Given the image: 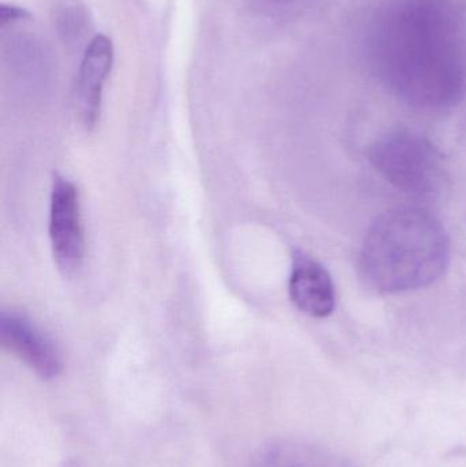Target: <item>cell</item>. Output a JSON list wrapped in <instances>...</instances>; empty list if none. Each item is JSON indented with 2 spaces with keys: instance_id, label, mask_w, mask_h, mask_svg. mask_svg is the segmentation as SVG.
Instances as JSON below:
<instances>
[{
  "instance_id": "1",
  "label": "cell",
  "mask_w": 466,
  "mask_h": 467,
  "mask_svg": "<svg viewBox=\"0 0 466 467\" xmlns=\"http://www.w3.org/2000/svg\"><path fill=\"white\" fill-rule=\"evenodd\" d=\"M379 81L419 109L456 106L466 93V0H383L366 35Z\"/></svg>"
},
{
  "instance_id": "2",
  "label": "cell",
  "mask_w": 466,
  "mask_h": 467,
  "mask_svg": "<svg viewBox=\"0 0 466 467\" xmlns=\"http://www.w3.org/2000/svg\"><path fill=\"white\" fill-rule=\"evenodd\" d=\"M450 263V239L429 211L397 208L380 215L367 232L358 272L369 290L399 294L429 287Z\"/></svg>"
},
{
  "instance_id": "3",
  "label": "cell",
  "mask_w": 466,
  "mask_h": 467,
  "mask_svg": "<svg viewBox=\"0 0 466 467\" xmlns=\"http://www.w3.org/2000/svg\"><path fill=\"white\" fill-rule=\"evenodd\" d=\"M369 161L388 183L419 200L437 199L448 185L442 153L426 137L396 130L369 148Z\"/></svg>"
},
{
  "instance_id": "4",
  "label": "cell",
  "mask_w": 466,
  "mask_h": 467,
  "mask_svg": "<svg viewBox=\"0 0 466 467\" xmlns=\"http://www.w3.org/2000/svg\"><path fill=\"white\" fill-rule=\"evenodd\" d=\"M49 241L57 268L65 276L76 274L84 261L85 236L76 185L55 175L49 202Z\"/></svg>"
},
{
  "instance_id": "5",
  "label": "cell",
  "mask_w": 466,
  "mask_h": 467,
  "mask_svg": "<svg viewBox=\"0 0 466 467\" xmlns=\"http://www.w3.org/2000/svg\"><path fill=\"white\" fill-rule=\"evenodd\" d=\"M0 340L43 380H54L62 373V356L57 346L26 316L3 310Z\"/></svg>"
},
{
  "instance_id": "6",
  "label": "cell",
  "mask_w": 466,
  "mask_h": 467,
  "mask_svg": "<svg viewBox=\"0 0 466 467\" xmlns=\"http://www.w3.org/2000/svg\"><path fill=\"white\" fill-rule=\"evenodd\" d=\"M114 65V46L107 36L98 35L88 43L79 66L76 109L85 129L95 128L100 117L104 85Z\"/></svg>"
},
{
  "instance_id": "7",
  "label": "cell",
  "mask_w": 466,
  "mask_h": 467,
  "mask_svg": "<svg viewBox=\"0 0 466 467\" xmlns=\"http://www.w3.org/2000/svg\"><path fill=\"white\" fill-rule=\"evenodd\" d=\"M289 296L304 315L328 317L336 309V285L327 269L309 254L295 252L289 279Z\"/></svg>"
},
{
  "instance_id": "8",
  "label": "cell",
  "mask_w": 466,
  "mask_h": 467,
  "mask_svg": "<svg viewBox=\"0 0 466 467\" xmlns=\"http://www.w3.org/2000/svg\"><path fill=\"white\" fill-rule=\"evenodd\" d=\"M251 467H355L341 455L298 439H275L260 446Z\"/></svg>"
},
{
  "instance_id": "9",
  "label": "cell",
  "mask_w": 466,
  "mask_h": 467,
  "mask_svg": "<svg viewBox=\"0 0 466 467\" xmlns=\"http://www.w3.org/2000/svg\"><path fill=\"white\" fill-rule=\"evenodd\" d=\"M52 22L66 46H78L90 30L89 11L81 0H57L52 8Z\"/></svg>"
},
{
  "instance_id": "10",
  "label": "cell",
  "mask_w": 466,
  "mask_h": 467,
  "mask_svg": "<svg viewBox=\"0 0 466 467\" xmlns=\"http://www.w3.org/2000/svg\"><path fill=\"white\" fill-rule=\"evenodd\" d=\"M30 18V14L25 8L16 7V5H2L0 7V22L5 27L8 24H16V22L26 21Z\"/></svg>"
},
{
  "instance_id": "11",
  "label": "cell",
  "mask_w": 466,
  "mask_h": 467,
  "mask_svg": "<svg viewBox=\"0 0 466 467\" xmlns=\"http://www.w3.org/2000/svg\"><path fill=\"white\" fill-rule=\"evenodd\" d=\"M62 467H81V466H79V463L76 462V461L68 460V461H66V462H63Z\"/></svg>"
},
{
  "instance_id": "12",
  "label": "cell",
  "mask_w": 466,
  "mask_h": 467,
  "mask_svg": "<svg viewBox=\"0 0 466 467\" xmlns=\"http://www.w3.org/2000/svg\"><path fill=\"white\" fill-rule=\"evenodd\" d=\"M271 2H275V3H286V2H290V0H271Z\"/></svg>"
}]
</instances>
